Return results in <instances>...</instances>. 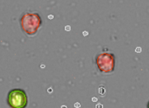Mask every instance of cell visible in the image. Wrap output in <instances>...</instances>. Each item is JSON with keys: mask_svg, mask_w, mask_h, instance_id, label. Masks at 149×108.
<instances>
[{"mask_svg": "<svg viewBox=\"0 0 149 108\" xmlns=\"http://www.w3.org/2000/svg\"><path fill=\"white\" fill-rule=\"evenodd\" d=\"M22 28L26 33L34 34L41 24V20L37 14L28 13L22 17Z\"/></svg>", "mask_w": 149, "mask_h": 108, "instance_id": "obj_3", "label": "cell"}, {"mask_svg": "<svg viewBox=\"0 0 149 108\" xmlns=\"http://www.w3.org/2000/svg\"><path fill=\"white\" fill-rule=\"evenodd\" d=\"M96 64L99 71L103 73H111L115 69V57L111 53H101L96 57Z\"/></svg>", "mask_w": 149, "mask_h": 108, "instance_id": "obj_2", "label": "cell"}, {"mask_svg": "<svg viewBox=\"0 0 149 108\" xmlns=\"http://www.w3.org/2000/svg\"><path fill=\"white\" fill-rule=\"evenodd\" d=\"M48 17H49V18H50V19H52V18H53V16H52V15H49V16H48Z\"/></svg>", "mask_w": 149, "mask_h": 108, "instance_id": "obj_5", "label": "cell"}, {"mask_svg": "<svg viewBox=\"0 0 149 108\" xmlns=\"http://www.w3.org/2000/svg\"><path fill=\"white\" fill-rule=\"evenodd\" d=\"M70 29H71L70 26H66V27H65V30H70Z\"/></svg>", "mask_w": 149, "mask_h": 108, "instance_id": "obj_4", "label": "cell"}, {"mask_svg": "<svg viewBox=\"0 0 149 108\" xmlns=\"http://www.w3.org/2000/svg\"><path fill=\"white\" fill-rule=\"evenodd\" d=\"M7 104L11 108H26L28 105V97L21 89H13L7 95Z\"/></svg>", "mask_w": 149, "mask_h": 108, "instance_id": "obj_1", "label": "cell"}, {"mask_svg": "<svg viewBox=\"0 0 149 108\" xmlns=\"http://www.w3.org/2000/svg\"><path fill=\"white\" fill-rule=\"evenodd\" d=\"M83 34H84V35H87V34H88V33H87V32H84V33H83Z\"/></svg>", "mask_w": 149, "mask_h": 108, "instance_id": "obj_6", "label": "cell"}]
</instances>
